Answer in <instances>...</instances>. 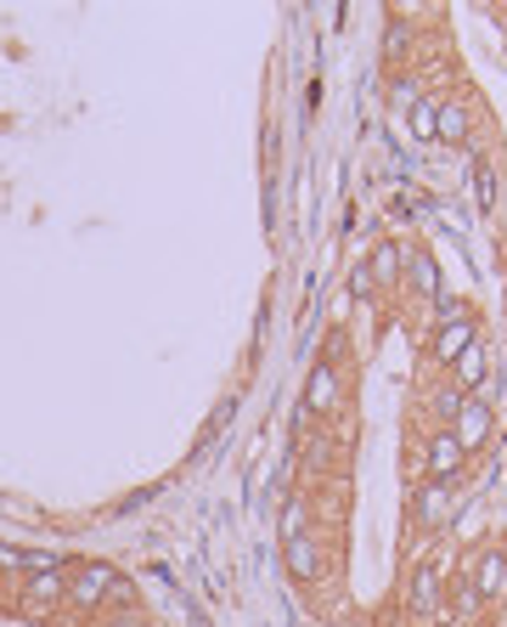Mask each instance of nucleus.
I'll use <instances>...</instances> for the list:
<instances>
[{"instance_id": "1", "label": "nucleus", "mask_w": 507, "mask_h": 627, "mask_svg": "<svg viewBox=\"0 0 507 627\" xmlns=\"http://www.w3.org/2000/svg\"><path fill=\"white\" fill-rule=\"evenodd\" d=\"M406 610H412L418 621L445 616V571H440L434 560L412 565V576H406Z\"/></svg>"}, {"instance_id": "2", "label": "nucleus", "mask_w": 507, "mask_h": 627, "mask_svg": "<svg viewBox=\"0 0 507 627\" xmlns=\"http://www.w3.org/2000/svg\"><path fill=\"white\" fill-rule=\"evenodd\" d=\"M490 429H496V418H490V402H485V396H463V402H456V413H451V436H456V447H463L468 458L490 442Z\"/></svg>"}, {"instance_id": "3", "label": "nucleus", "mask_w": 507, "mask_h": 627, "mask_svg": "<svg viewBox=\"0 0 507 627\" xmlns=\"http://www.w3.org/2000/svg\"><path fill=\"white\" fill-rule=\"evenodd\" d=\"M463 583H474L485 605H501L507 599V549H474Z\"/></svg>"}, {"instance_id": "4", "label": "nucleus", "mask_w": 507, "mask_h": 627, "mask_svg": "<svg viewBox=\"0 0 507 627\" xmlns=\"http://www.w3.org/2000/svg\"><path fill=\"white\" fill-rule=\"evenodd\" d=\"M468 346H479V317H440V328L429 333V357L434 362H456Z\"/></svg>"}, {"instance_id": "5", "label": "nucleus", "mask_w": 507, "mask_h": 627, "mask_svg": "<svg viewBox=\"0 0 507 627\" xmlns=\"http://www.w3.org/2000/svg\"><path fill=\"white\" fill-rule=\"evenodd\" d=\"M490 373H496V362H490V346L479 340V346H468L463 357L451 362V391L456 396H485L490 391Z\"/></svg>"}, {"instance_id": "6", "label": "nucleus", "mask_w": 507, "mask_h": 627, "mask_svg": "<svg viewBox=\"0 0 507 627\" xmlns=\"http://www.w3.org/2000/svg\"><path fill=\"white\" fill-rule=\"evenodd\" d=\"M338 407H344V379H338L333 362H316L311 379H304V413H311V418H333Z\"/></svg>"}, {"instance_id": "7", "label": "nucleus", "mask_w": 507, "mask_h": 627, "mask_svg": "<svg viewBox=\"0 0 507 627\" xmlns=\"http://www.w3.org/2000/svg\"><path fill=\"white\" fill-rule=\"evenodd\" d=\"M114 565H79V571H68V605L74 610H101L108 605V588H114Z\"/></svg>"}, {"instance_id": "8", "label": "nucleus", "mask_w": 507, "mask_h": 627, "mask_svg": "<svg viewBox=\"0 0 507 627\" xmlns=\"http://www.w3.org/2000/svg\"><path fill=\"white\" fill-rule=\"evenodd\" d=\"M456 514V492L451 480H423V487L412 492V520L423 525V532H440V525Z\"/></svg>"}, {"instance_id": "9", "label": "nucleus", "mask_w": 507, "mask_h": 627, "mask_svg": "<svg viewBox=\"0 0 507 627\" xmlns=\"http://www.w3.org/2000/svg\"><path fill=\"white\" fill-rule=\"evenodd\" d=\"M29 616H45V610H57L68 605V571H45V576H29L23 583V599H18Z\"/></svg>"}, {"instance_id": "10", "label": "nucleus", "mask_w": 507, "mask_h": 627, "mask_svg": "<svg viewBox=\"0 0 507 627\" xmlns=\"http://www.w3.org/2000/svg\"><path fill=\"white\" fill-rule=\"evenodd\" d=\"M463 464H468V453L456 447L451 429H434V436L423 442V469H429V480H451Z\"/></svg>"}, {"instance_id": "11", "label": "nucleus", "mask_w": 507, "mask_h": 627, "mask_svg": "<svg viewBox=\"0 0 507 627\" xmlns=\"http://www.w3.org/2000/svg\"><path fill=\"white\" fill-rule=\"evenodd\" d=\"M406 288H412L418 300H440V261L434 249H406Z\"/></svg>"}, {"instance_id": "12", "label": "nucleus", "mask_w": 507, "mask_h": 627, "mask_svg": "<svg viewBox=\"0 0 507 627\" xmlns=\"http://www.w3.org/2000/svg\"><path fill=\"white\" fill-rule=\"evenodd\" d=\"M434 141H451V148H463V141H474V114L468 103H456V96H445L440 103V136Z\"/></svg>"}, {"instance_id": "13", "label": "nucleus", "mask_w": 507, "mask_h": 627, "mask_svg": "<svg viewBox=\"0 0 507 627\" xmlns=\"http://www.w3.org/2000/svg\"><path fill=\"white\" fill-rule=\"evenodd\" d=\"M288 543V571L299 576V583H316L322 576V554H316V538L299 532V538H282Z\"/></svg>"}, {"instance_id": "14", "label": "nucleus", "mask_w": 507, "mask_h": 627, "mask_svg": "<svg viewBox=\"0 0 507 627\" xmlns=\"http://www.w3.org/2000/svg\"><path fill=\"white\" fill-rule=\"evenodd\" d=\"M367 272H373L384 288H395V283L406 277V249L395 244V237H384V244L373 249V261H367Z\"/></svg>"}, {"instance_id": "15", "label": "nucleus", "mask_w": 507, "mask_h": 627, "mask_svg": "<svg viewBox=\"0 0 507 627\" xmlns=\"http://www.w3.org/2000/svg\"><path fill=\"white\" fill-rule=\"evenodd\" d=\"M406 119H412V136H423V141H434V136H440V96L429 91V96H423V103H418L412 114H406Z\"/></svg>"}, {"instance_id": "16", "label": "nucleus", "mask_w": 507, "mask_h": 627, "mask_svg": "<svg viewBox=\"0 0 507 627\" xmlns=\"http://www.w3.org/2000/svg\"><path fill=\"white\" fill-rule=\"evenodd\" d=\"M479 610H485V599H479V588H474V583H456V605H451L445 616H451V621H474Z\"/></svg>"}, {"instance_id": "17", "label": "nucleus", "mask_w": 507, "mask_h": 627, "mask_svg": "<svg viewBox=\"0 0 507 627\" xmlns=\"http://www.w3.org/2000/svg\"><path fill=\"white\" fill-rule=\"evenodd\" d=\"M0 571H7V576H29V554L12 549V543H0Z\"/></svg>"}, {"instance_id": "18", "label": "nucleus", "mask_w": 507, "mask_h": 627, "mask_svg": "<svg viewBox=\"0 0 507 627\" xmlns=\"http://www.w3.org/2000/svg\"><path fill=\"white\" fill-rule=\"evenodd\" d=\"M349 295H355V300H367V295H378V277H373L367 266H355V272H349Z\"/></svg>"}, {"instance_id": "19", "label": "nucleus", "mask_w": 507, "mask_h": 627, "mask_svg": "<svg viewBox=\"0 0 507 627\" xmlns=\"http://www.w3.org/2000/svg\"><path fill=\"white\" fill-rule=\"evenodd\" d=\"M304 532V503H288L282 509V538H299Z\"/></svg>"}, {"instance_id": "20", "label": "nucleus", "mask_w": 507, "mask_h": 627, "mask_svg": "<svg viewBox=\"0 0 507 627\" xmlns=\"http://www.w3.org/2000/svg\"><path fill=\"white\" fill-rule=\"evenodd\" d=\"M108 605H136V588L125 583V576H114V588H108Z\"/></svg>"}, {"instance_id": "21", "label": "nucleus", "mask_w": 507, "mask_h": 627, "mask_svg": "<svg viewBox=\"0 0 507 627\" xmlns=\"http://www.w3.org/2000/svg\"><path fill=\"white\" fill-rule=\"evenodd\" d=\"M141 627H152V621H141Z\"/></svg>"}]
</instances>
